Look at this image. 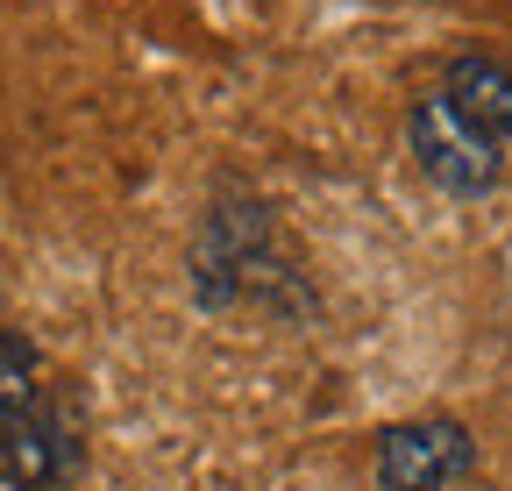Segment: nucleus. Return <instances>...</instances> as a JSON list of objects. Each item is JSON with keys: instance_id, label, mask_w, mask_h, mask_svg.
I'll return each mask as SVG.
<instances>
[{"instance_id": "1", "label": "nucleus", "mask_w": 512, "mask_h": 491, "mask_svg": "<svg viewBox=\"0 0 512 491\" xmlns=\"http://www.w3.org/2000/svg\"><path fill=\"white\" fill-rule=\"evenodd\" d=\"M406 150H413V164L434 178V186L456 193V200H477V193H491L498 178H505V150H498L448 93H420V100H413V114H406Z\"/></svg>"}, {"instance_id": "2", "label": "nucleus", "mask_w": 512, "mask_h": 491, "mask_svg": "<svg viewBox=\"0 0 512 491\" xmlns=\"http://www.w3.org/2000/svg\"><path fill=\"white\" fill-rule=\"evenodd\" d=\"M79 463H86V420H79V399L64 392H36L0 427V484L15 491H57L79 477Z\"/></svg>"}, {"instance_id": "4", "label": "nucleus", "mask_w": 512, "mask_h": 491, "mask_svg": "<svg viewBox=\"0 0 512 491\" xmlns=\"http://www.w3.org/2000/svg\"><path fill=\"white\" fill-rule=\"evenodd\" d=\"M448 100H456L477 129L505 150L512 143V72L498 65V57H456V65H448V86H441Z\"/></svg>"}, {"instance_id": "5", "label": "nucleus", "mask_w": 512, "mask_h": 491, "mask_svg": "<svg viewBox=\"0 0 512 491\" xmlns=\"http://www.w3.org/2000/svg\"><path fill=\"white\" fill-rule=\"evenodd\" d=\"M43 392V356L29 335H0V427Z\"/></svg>"}, {"instance_id": "3", "label": "nucleus", "mask_w": 512, "mask_h": 491, "mask_svg": "<svg viewBox=\"0 0 512 491\" xmlns=\"http://www.w3.org/2000/svg\"><path fill=\"white\" fill-rule=\"evenodd\" d=\"M477 470V442L463 420H399L377 442V491H448Z\"/></svg>"}]
</instances>
